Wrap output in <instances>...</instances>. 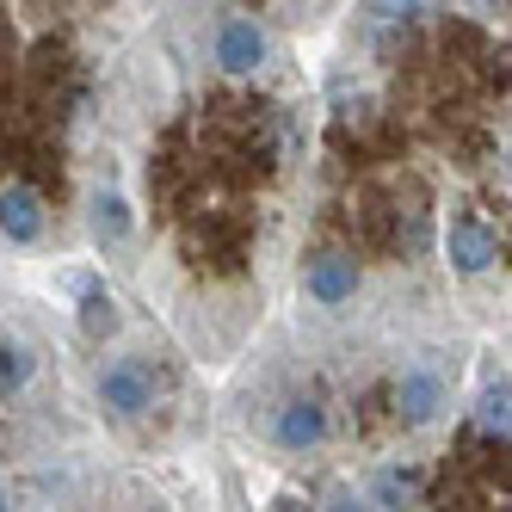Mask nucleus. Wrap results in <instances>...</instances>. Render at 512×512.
<instances>
[{
    "instance_id": "nucleus-11",
    "label": "nucleus",
    "mask_w": 512,
    "mask_h": 512,
    "mask_svg": "<svg viewBox=\"0 0 512 512\" xmlns=\"http://www.w3.org/2000/svg\"><path fill=\"white\" fill-rule=\"evenodd\" d=\"M81 327H87L93 340H99V334H112V327H118V303L105 297V290H87V297H81Z\"/></svg>"
},
{
    "instance_id": "nucleus-1",
    "label": "nucleus",
    "mask_w": 512,
    "mask_h": 512,
    "mask_svg": "<svg viewBox=\"0 0 512 512\" xmlns=\"http://www.w3.org/2000/svg\"><path fill=\"white\" fill-rule=\"evenodd\" d=\"M327 432H334V420H327V408L315 395H297V401H284L278 420H272V445L290 451V457H309L327 445Z\"/></svg>"
},
{
    "instance_id": "nucleus-4",
    "label": "nucleus",
    "mask_w": 512,
    "mask_h": 512,
    "mask_svg": "<svg viewBox=\"0 0 512 512\" xmlns=\"http://www.w3.org/2000/svg\"><path fill=\"white\" fill-rule=\"evenodd\" d=\"M445 253H451V266L463 278H482L494 260H500V235L482 223V216H451V229H445Z\"/></svg>"
},
{
    "instance_id": "nucleus-7",
    "label": "nucleus",
    "mask_w": 512,
    "mask_h": 512,
    "mask_svg": "<svg viewBox=\"0 0 512 512\" xmlns=\"http://www.w3.org/2000/svg\"><path fill=\"white\" fill-rule=\"evenodd\" d=\"M0 235H7L13 247H31L44 235V198L31 186H7V192H0Z\"/></svg>"
},
{
    "instance_id": "nucleus-10",
    "label": "nucleus",
    "mask_w": 512,
    "mask_h": 512,
    "mask_svg": "<svg viewBox=\"0 0 512 512\" xmlns=\"http://www.w3.org/2000/svg\"><path fill=\"white\" fill-rule=\"evenodd\" d=\"M31 371H38L31 346H25V340H13V334H0V395H25Z\"/></svg>"
},
{
    "instance_id": "nucleus-14",
    "label": "nucleus",
    "mask_w": 512,
    "mask_h": 512,
    "mask_svg": "<svg viewBox=\"0 0 512 512\" xmlns=\"http://www.w3.org/2000/svg\"><path fill=\"white\" fill-rule=\"evenodd\" d=\"M278 506H284V512H297V500H278Z\"/></svg>"
},
{
    "instance_id": "nucleus-9",
    "label": "nucleus",
    "mask_w": 512,
    "mask_h": 512,
    "mask_svg": "<svg viewBox=\"0 0 512 512\" xmlns=\"http://www.w3.org/2000/svg\"><path fill=\"white\" fill-rule=\"evenodd\" d=\"M130 223H136V216H130V204H124L118 192H99V198H93V241H99V247H118V241L130 235Z\"/></svg>"
},
{
    "instance_id": "nucleus-12",
    "label": "nucleus",
    "mask_w": 512,
    "mask_h": 512,
    "mask_svg": "<svg viewBox=\"0 0 512 512\" xmlns=\"http://www.w3.org/2000/svg\"><path fill=\"white\" fill-rule=\"evenodd\" d=\"M506 401H512V395H506V377L482 389V408H475V420H482L488 438H506Z\"/></svg>"
},
{
    "instance_id": "nucleus-13",
    "label": "nucleus",
    "mask_w": 512,
    "mask_h": 512,
    "mask_svg": "<svg viewBox=\"0 0 512 512\" xmlns=\"http://www.w3.org/2000/svg\"><path fill=\"white\" fill-rule=\"evenodd\" d=\"M321 512H377L371 500H364V494H352V488H340V494H327V506Z\"/></svg>"
},
{
    "instance_id": "nucleus-3",
    "label": "nucleus",
    "mask_w": 512,
    "mask_h": 512,
    "mask_svg": "<svg viewBox=\"0 0 512 512\" xmlns=\"http://www.w3.org/2000/svg\"><path fill=\"white\" fill-rule=\"evenodd\" d=\"M266 56H272V38L260 19L229 13L216 25V62H223V75H253V68H266Z\"/></svg>"
},
{
    "instance_id": "nucleus-5",
    "label": "nucleus",
    "mask_w": 512,
    "mask_h": 512,
    "mask_svg": "<svg viewBox=\"0 0 512 512\" xmlns=\"http://www.w3.org/2000/svg\"><path fill=\"white\" fill-rule=\"evenodd\" d=\"M395 414H401V426H432L445 414V383H438L432 364H408L395 377Z\"/></svg>"
},
{
    "instance_id": "nucleus-6",
    "label": "nucleus",
    "mask_w": 512,
    "mask_h": 512,
    "mask_svg": "<svg viewBox=\"0 0 512 512\" xmlns=\"http://www.w3.org/2000/svg\"><path fill=\"white\" fill-rule=\"evenodd\" d=\"M303 290H309L321 309L352 303L358 297V260H352V253H321V260L309 266V278H303Z\"/></svg>"
},
{
    "instance_id": "nucleus-2",
    "label": "nucleus",
    "mask_w": 512,
    "mask_h": 512,
    "mask_svg": "<svg viewBox=\"0 0 512 512\" xmlns=\"http://www.w3.org/2000/svg\"><path fill=\"white\" fill-rule=\"evenodd\" d=\"M99 401H105L118 420H142V414L155 408V377L142 371L136 358H112V364L99 371Z\"/></svg>"
},
{
    "instance_id": "nucleus-15",
    "label": "nucleus",
    "mask_w": 512,
    "mask_h": 512,
    "mask_svg": "<svg viewBox=\"0 0 512 512\" xmlns=\"http://www.w3.org/2000/svg\"><path fill=\"white\" fill-rule=\"evenodd\" d=\"M0 512H7V488H0Z\"/></svg>"
},
{
    "instance_id": "nucleus-8",
    "label": "nucleus",
    "mask_w": 512,
    "mask_h": 512,
    "mask_svg": "<svg viewBox=\"0 0 512 512\" xmlns=\"http://www.w3.org/2000/svg\"><path fill=\"white\" fill-rule=\"evenodd\" d=\"M414 494H420V469H383L364 500L377 512H401V506H414Z\"/></svg>"
}]
</instances>
